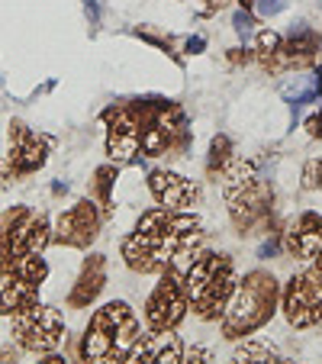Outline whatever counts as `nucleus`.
<instances>
[{
    "label": "nucleus",
    "instance_id": "26",
    "mask_svg": "<svg viewBox=\"0 0 322 364\" xmlns=\"http://www.w3.org/2000/svg\"><path fill=\"white\" fill-rule=\"evenodd\" d=\"M306 281H309V284H316V287L322 290V252L316 255V264L306 271Z\"/></svg>",
    "mask_w": 322,
    "mask_h": 364
},
{
    "label": "nucleus",
    "instance_id": "24",
    "mask_svg": "<svg viewBox=\"0 0 322 364\" xmlns=\"http://www.w3.org/2000/svg\"><path fill=\"white\" fill-rule=\"evenodd\" d=\"M232 26L242 39H252L254 36V20H252V14H245V10H239V14L232 16Z\"/></svg>",
    "mask_w": 322,
    "mask_h": 364
},
{
    "label": "nucleus",
    "instance_id": "33",
    "mask_svg": "<svg viewBox=\"0 0 322 364\" xmlns=\"http://www.w3.org/2000/svg\"><path fill=\"white\" fill-rule=\"evenodd\" d=\"M316 94L322 97V65H319V71H316Z\"/></svg>",
    "mask_w": 322,
    "mask_h": 364
},
{
    "label": "nucleus",
    "instance_id": "22",
    "mask_svg": "<svg viewBox=\"0 0 322 364\" xmlns=\"http://www.w3.org/2000/svg\"><path fill=\"white\" fill-rule=\"evenodd\" d=\"M284 42H281V36L274 33V29H261L258 33V55H271V52H277Z\"/></svg>",
    "mask_w": 322,
    "mask_h": 364
},
{
    "label": "nucleus",
    "instance_id": "3",
    "mask_svg": "<svg viewBox=\"0 0 322 364\" xmlns=\"http://www.w3.org/2000/svg\"><path fill=\"white\" fill-rule=\"evenodd\" d=\"M0 235H4V258H23V255H42L52 242V226L45 213H33L29 206H14L0 216Z\"/></svg>",
    "mask_w": 322,
    "mask_h": 364
},
{
    "label": "nucleus",
    "instance_id": "2",
    "mask_svg": "<svg viewBox=\"0 0 322 364\" xmlns=\"http://www.w3.org/2000/svg\"><path fill=\"white\" fill-rule=\"evenodd\" d=\"M139 319L123 300H113L94 313L81 338L84 361H126L129 348L139 342Z\"/></svg>",
    "mask_w": 322,
    "mask_h": 364
},
{
    "label": "nucleus",
    "instance_id": "6",
    "mask_svg": "<svg viewBox=\"0 0 322 364\" xmlns=\"http://www.w3.org/2000/svg\"><path fill=\"white\" fill-rule=\"evenodd\" d=\"M103 123L110 126V132H107V155L117 165L136 159L139 149H142V119H139L132 100L103 110Z\"/></svg>",
    "mask_w": 322,
    "mask_h": 364
},
{
    "label": "nucleus",
    "instance_id": "36",
    "mask_svg": "<svg viewBox=\"0 0 322 364\" xmlns=\"http://www.w3.org/2000/svg\"><path fill=\"white\" fill-rule=\"evenodd\" d=\"M0 178H4V165H0Z\"/></svg>",
    "mask_w": 322,
    "mask_h": 364
},
{
    "label": "nucleus",
    "instance_id": "29",
    "mask_svg": "<svg viewBox=\"0 0 322 364\" xmlns=\"http://www.w3.org/2000/svg\"><path fill=\"white\" fill-rule=\"evenodd\" d=\"M277 248H281V242H277V239L264 242V245L258 248V258H271V255H277Z\"/></svg>",
    "mask_w": 322,
    "mask_h": 364
},
{
    "label": "nucleus",
    "instance_id": "34",
    "mask_svg": "<svg viewBox=\"0 0 322 364\" xmlns=\"http://www.w3.org/2000/svg\"><path fill=\"white\" fill-rule=\"evenodd\" d=\"M252 4H254V0H242V7H252Z\"/></svg>",
    "mask_w": 322,
    "mask_h": 364
},
{
    "label": "nucleus",
    "instance_id": "20",
    "mask_svg": "<svg viewBox=\"0 0 322 364\" xmlns=\"http://www.w3.org/2000/svg\"><path fill=\"white\" fill-rule=\"evenodd\" d=\"M113 184H117V168L113 165H103V168H97V200H100V206H107L110 210V203H113Z\"/></svg>",
    "mask_w": 322,
    "mask_h": 364
},
{
    "label": "nucleus",
    "instance_id": "27",
    "mask_svg": "<svg viewBox=\"0 0 322 364\" xmlns=\"http://www.w3.org/2000/svg\"><path fill=\"white\" fill-rule=\"evenodd\" d=\"M306 129H309V136H313V139H322V110L316 113V117L306 119Z\"/></svg>",
    "mask_w": 322,
    "mask_h": 364
},
{
    "label": "nucleus",
    "instance_id": "15",
    "mask_svg": "<svg viewBox=\"0 0 322 364\" xmlns=\"http://www.w3.org/2000/svg\"><path fill=\"white\" fill-rule=\"evenodd\" d=\"M107 287V258L103 255H90L87 262H84L81 274H77L75 287L68 294V306L71 309H84L100 296V290Z\"/></svg>",
    "mask_w": 322,
    "mask_h": 364
},
{
    "label": "nucleus",
    "instance_id": "25",
    "mask_svg": "<svg viewBox=\"0 0 322 364\" xmlns=\"http://www.w3.org/2000/svg\"><path fill=\"white\" fill-rule=\"evenodd\" d=\"M254 10H258L261 16H274L284 10V0H254Z\"/></svg>",
    "mask_w": 322,
    "mask_h": 364
},
{
    "label": "nucleus",
    "instance_id": "16",
    "mask_svg": "<svg viewBox=\"0 0 322 364\" xmlns=\"http://www.w3.org/2000/svg\"><path fill=\"white\" fill-rule=\"evenodd\" d=\"M284 242H287V252L294 258H316L322 252V216L303 213L284 235Z\"/></svg>",
    "mask_w": 322,
    "mask_h": 364
},
{
    "label": "nucleus",
    "instance_id": "23",
    "mask_svg": "<svg viewBox=\"0 0 322 364\" xmlns=\"http://www.w3.org/2000/svg\"><path fill=\"white\" fill-rule=\"evenodd\" d=\"M322 184V159H309L306 168H303V187H319Z\"/></svg>",
    "mask_w": 322,
    "mask_h": 364
},
{
    "label": "nucleus",
    "instance_id": "21",
    "mask_svg": "<svg viewBox=\"0 0 322 364\" xmlns=\"http://www.w3.org/2000/svg\"><path fill=\"white\" fill-rule=\"evenodd\" d=\"M235 361H281V355H277L271 345L248 342V345H242V348L235 351Z\"/></svg>",
    "mask_w": 322,
    "mask_h": 364
},
{
    "label": "nucleus",
    "instance_id": "17",
    "mask_svg": "<svg viewBox=\"0 0 322 364\" xmlns=\"http://www.w3.org/2000/svg\"><path fill=\"white\" fill-rule=\"evenodd\" d=\"M123 258L126 264H129L132 271H139V274H155V271H165V262L158 258L155 252H151L149 245L142 242V235H129V239H123Z\"/></svg>",
    "mask_w": 322,
    "mask_h": 364
},
{
    "label": "nucleus",
    "instance_id": "8",
    "mask_svg": "<svg viewBox=\"0 0 322 364\" xmlns=\"http://www.w3.org/2000/svg\"><path fill=\"white\" fill-rule=\"evenodd\" d=\"M226 197H229V216H232L239 232H248L258 220H264L271 213V203H274V193L261 178L248 181V184L235 187V191H226Z\"/></svg>",
    "mask_w": 322,
    "mask_h": 364
},
{
    "label": "nucleus",
    "instance_id": "5",
    "mask_svg": "<svg viewBox=\"0 0 322 364\" xmlns=\"http://www.w3.org/2000/svg\"><path fill=\"white\" fill-rule=\"evenodd\" d=\"M187 306H190V303H187V294H184V287H181V274L174 268H165L155 294L145 303V323H149L151 332L174 329V326L184 319Z\"/></svg>",
    "mask_w": 322,
    "mask_h": 364
},
{
    "label": "nucleus",
    "instance_id": "7",
    "mask_svg": "<svg viewBox=\"0 0 322 364\" xmlns=\"http://www.w3.org/2000/svg\"><path fill=\"white\" fill-rule=\"evenodd\" d=\"M48 151H52V136H42V132L23 126L20 119L10 123V151H7V168L10 174L23 178V174H33L45 165Z\"/></svg>",
    "mask_w": 322,
    "mask_h": 364
},
{
    "label": "nucleus",
    "instance_id": "4",
    "mask_svg": "<svg viewBox=\"0 0 322 364\" xmlns=\"http://www.w3.org/2000/svg\"><path fill=\"white\" fill-rule=\"evenodd\" d=\"M10 336L20 345L23 351H36V355H48L55 351L65 338V319L58 309L33 303L29 309L14 313V323H10Z\"/></svg>",
    "mask_w": 322,
    "mask_h": 364
},
{
    "label": "nucleus",
    "instance_id": "12",
    "mask_svg": "<svg viewBox=\"0 0 322 364\" xmlns=\"http://www.w3.org/2000/svg\"><path fill=\"white\" fill-rule=\"evenodd\" d=\"M39 303V284L23 277L16 268L0 262V316H14L20 309Z\"/></svg>",
    "mask_w": 322,
    "mask_h": 364
},
{
    "label": "nucleus",
    "instance_id": "31",
    "mask_svg": "<svg viewBox=\"0 0 322 364\" xmlns=\"http://www.w3.org/2000/svg\"><path fill=\"white\" fill-rule=\"evenodd\" d=\"M187 52H190V55L203 52V39H190V42H187Z\"/></svg>",
    "mask_w": 322,
    "mask_h": 364
},
{
    "label": "nucleus",
    "instance_id": "32",
    "mask_svg": "<svg viewBox=\"0 0 322 364\" xmlns=\"http://www.w3.org/2000/svg\"><path fill=\"white\" fill-rule=\"evenodd\" d=\"M226 0H206V14H213V10H220Z\"/></svg>",
    "mask_w": 322,
    "mask_h": 364
},
{
    "label": "nucleus",
    "instance_id": "14",
    "mask_svg": "<svg viewBox=\"0 0 322 364\" xmlns=\"http://www.w3.org/2000/svg\"><path fill=\"white\" fill-rule=\"evenodd\" d=\"M126 361H149V364H178L184 361V345H181L178 336H171V329L158 332L151 338H139L136 345L129 348Z\"/></svg>",
    "mask_w": 322,
    "mask_h": 364
},
{
    "label": "nucleus",
    "instance_id": "28",
    "mask_svg": "<svg viewBox=\"0 0 322 364\" xmlns=\"http://www.w3.org/2000/svg\"><path fill=\"white\" fill-rule=\"evenodd\" d=\"M184 361H210V351H203V348H187L184 351Z\"/></svg>",
    "mask_w": 322,
    "mask_h": 364
},
{
    "label": "nucleus",
    "instance_id": "13",
    "mask_svg": "<svg viewBox=\"0 0 322 364\" xmlns=\"http://www.w3.org/2000/svg\"><path fill=\"white\" fill-rule=\"evenodd\" d=\"M149 191H151V197L161 206H168V210H184V206H190L193 200H197V187L174 171H151Z\"/></svg>",
    "mask_w": 322,
    "mask_h": 364
},
{
    "label": "nucleus",
    "instance_id": "10",
    "mask_svg": "<svg viewBox=\"0 0 322 364\" xmlns=\"http://www.w3.org/2000/svg\"><path fill=\"white\" fill-rule=\"evenodd\" d=\"M284 313H287V323L296 329L322 323V290L306 277H294L284 290Z\"/></svg>",
    "mask_w": 322,
    "mask_h": 364
},
{
    "label": "nucleus",
    "instance_id": "35",
    "mask_svg": "<svg viewBox=\"0 0 322 364\" xmlns=\"http://www.w3.org/2000/svg\"><path fill=\"white\" fill-rule=\"evenodd\" d=\"M0 258H4V235H0Z\"/></svg>",
    "mask_w": 322,
    "mask_h": 364
},
{
    "label": "nucleus",
    "instance_id": "1",
    "mask_svg": "<svg viewBox=\"0 0 322 364\" xmlns=\"http://www.w3.org/2000/svg\"><path fill=\"white\" fill-rule=\"evenodd\" d=\"M277 296H281V287H277L274 274H267V271H252V274H245V281L235 284L232 296H229V303H226L222 336L245 338V336H252L254 329H261L267 319L274 316Z\"/></svg>",
    "mask_w": 322,
    "mask_h": 364
},
{
    "label": "nucleus",
    "instance_id": "11",
    "mask_svg": "<svg viewBox=\"0 0 322 364\" xmlns=\"http://www.w3.org/2000/svg\"><path fill=\"white\" fill-rule=\"evenodd\" d=\"M235 290V271H232V258L220 255L216 258V268H213L210 281H206L200 300L193 303L200 319H220V313H226V303Z\"/></svg>",
    "mask_w": 322,
    "mask_h": 364
},
{
    "label": "nucleus",
    "instance_id": "18",
    "mask_svg": "<svg viewBox=\"0 0 322 364\" xmlns=\"http://www.w3.org/2000/svg\"><path fill=\"white\" fill-rule=\"evenodd\" d=\"M258 178V165L254 161H245V159H235L222 168V187L226 191H235V187L248 184V181Z\"/></svg>",
    "mask_w": 322,
    "mask_h": 364
},
{
    "label": "nucleus",
    "instance_id": "9",
    "mask_svg": "<svg viewBox=\"0 0 322 364\" xmlns=\"http://www.w3.org/2000/svg\"><path fill=\"white\" fill-rule=\"evenodd\" d=\"M97 229H100V210H97V203L94 200H77L68 213L58 216L52 242H62V245H71V248H87L97 239Z\"/></svg>",
    "mask_w": 322,
    "mask_h": 364
},
{
    "label": "nucleus",
    "instance_id": "30",
    "mask_svg": "<svg viewBox=\"0 0 322 364\" xmlns=\"http://www.w3.org/2000/svg\"><path fill=\"white\" fill-rule=\"evenodd\" d=\"M84 10H87L90 23H97V20H100V7H97V0H84Z\"/></svg>",
    "mask_w": 322,
    "mask_h": 364
},
{
    "label": "nucleus",
    "instance_id": "19",
    "mask_svg": "<svg viewBox=\"0 0 322 364\" xmlns=\"http://www.w3.org/2000/svg\"><path fill=\"white\" fill-rule=\"evenodd\" d=\"M232 161V142L229 136H216L210 142V159H206V171L210 174H222V168Z\"/></svg>",
    "mask_w": 322,
    "mask_h": 364
}]
</instances>
